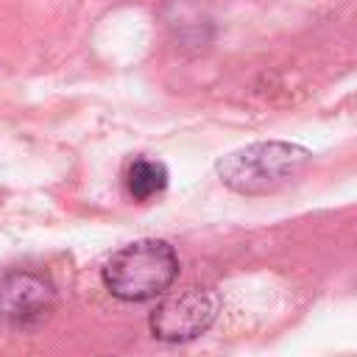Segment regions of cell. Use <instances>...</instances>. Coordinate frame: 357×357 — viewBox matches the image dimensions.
<instances>
[{
    "label": "cell",
    "instance_id": "cell-2",
    "mask_svg": "<svg viewBox=\"0 0 357 357\" xmlns=\"http://www.w3.org/2000/svg\"><path fill=\"white\" fill-rule=\"evenodd\" d=\"M310 162V151L293 142H254L231 151L218 162V176L226 187L243 195L273 192L298 176Z\"/></svg>",
    "mask_w": 357,
    "mask_h": 357
},
{
    "label": "cell",
    "instance_id": "cell-1",
    "mask_svg": "<svg viewBox=\"0 0 357 357\" xmlns=\"http://www.w3.org/2000/svg\"><path fill=\"white\" fill-rule=\"evenodd\" d=\"M178 276V257L165 240H137L103 268L106 290L120 301H151L165 296Z\"/></svg>",
    "mask_w": 357,
    "mask_h": 357
},
{
    "label": "cell",
    "instance_id": "cell-5",
    "mask_svg": "<svg viewBox=\"0 0 357 357\" xmlns=\"http://www.w3.org/2000/svg\"><path fill=\"white\" fill-rule=\"evenodd\" d=\"M167 187V170L156 159H134L126 173V190L134 201H151Z\"/></svg>",
    "mask_w": 357,
    "mask_h": 357
},
{
    "label": "cell",
    "instance_id": "cell-4",
    "mask_svg": "<svg viewBox=\"0 0 357 357\" xmlns=\"http://www.w3.org/2000/svg\"><path fill=\"white\" fill-rule=\"evenodd\" d=\"M56 304L53 284L33 271H11L0 279V318L17 329H33L47 321Z\"/></svg>",
    "mask_w": 357,
    "mask_h": 357
},
{
    "label": "cell",
    "instance_id": "cell-3",
    "mask_svg": "<svg viewBox=\"0 0 357 357\" xmlns=\"http://www.w3.org/2000/svg\"><path fill=\"white\" fill-rule=\"evenodd\" d=\"M218 315V296L212 287L187 284L159 301L151 312V332L167 343H184L209 329Z\"/></svg>",
    "mask_w": 357,
    "mask_h": 357
}]
</instances>
